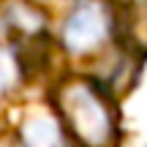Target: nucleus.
<instances>
[{"label": "nucleus", "mask_w": 147, "mask_h": 147, "mask_svg": "<svg viewBox=\"0 0 147 147\" xmlns=\"http://www.w3.org/2000/svg\"><path fill=\"white\" fill-rule=\"evenodd\" d=\"M109 90L90 76L65 79L55 93V104L71 128V134L84 147H106L117 134V115Z\"/></svg>", "instance_id": "1"}, {"label": "nucleus", "mask_w": 147, "mask_h": 147, "mask_svg": "<svg viewBox=\"0 0 147 147\" xmlns=\"http://www.w3.org/2000/svg\"><path fill=\"white\" fill-rule=\"evenodd\" d=\"M115 38V8L98 0H84L65 16L60 41L71 55H93Z\"/></svg>", "instance_id": "2"}, {"label": "nucleus", "mask_w": 147, "mask_h": 147, "mask_svg": "<svg viewBox=\"0 0 147 147\" xmlns=\"http://www.w3.org/2000/svg\"><path fill=\"white\" fill-rule=\"evenodd\" d=\"M115 38L136 57H147V0H120L115 5Z\"/></svg>", "instance_id": "3"}, {"label": "nucleus", "mask_w": 147, "mask_h": 147, "mask_svg": "<svg viewBox=\"0 0 147 147\" xmlns=\"http://www.w3.org/2000/svg\"><path fill=\"white\" fill-rule=\"evenodd\" d=\"M0 27L8 33L11 41L16 44H33L41 41L47 33V14L36 8L27 0H8L0 11Z\"/></svg>", "instance_id": "4"}, {"label": "nucleus", "mask_w": 147, "mask_h": 147, "mask_svg": "<svg viewBox=\"0 0 147 147\" xmlns=\"http://www.w3.org/2000/svg\"><path fill=\"white\" fill-rule=\"evenodd\" d=\"M25 147H63V131L60 123L49 115H36L25 123L22 131Z\"/></svg>", "instance_id": "5"}, {"label": "nucleus", "mask_w": 147, "mask_h": 147, "mask_svg": "<svg viewBox=\"0 0 147 147\" xmlns=\"http://www.w3.org/2000/svg\"><path fill=\"white\" fill-rule=\"evenodd\" d=\"M19 74H22V63H19L16 49L0 44V95L8 93V90L19 82Z\"/></svg>", "instance_id": "6"}, {"label": "nucleus", "mask_w": 147, "mask_h": 147, "mask_svg": "<svg viewBox=\"0 0 147 147\" xmlns=\"http://www.w3.org/2000/svg\"><path fill=\"white\" fill-rule=\"evenodd\" d=\"M27 3H33V5H36V8H41L44 14H47V11L52 8L55 3H60V0H27Z\"/></svg>", "instance_id": "7"}]
</instances>
